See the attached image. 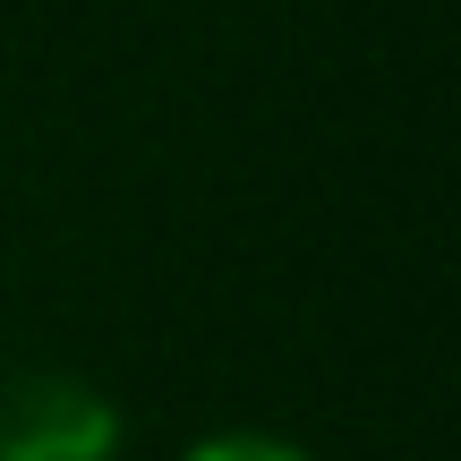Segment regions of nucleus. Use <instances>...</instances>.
<instances>
[{
    "label": "nucleus",
    "mask_w": 461,
    "mask_h": 461,
    "mask_svg": "<svg viewBox=\"0 0 461 461\" xmlns=\"http://www.w3.org/2000/svg\"><path fill=\"white\" fill-rule=\"evenodd\" d=\"M129 428L95 376L17 367L0 376V461H120Z\"/></svg>",
    "instance_id": "obj_1"
},
{
    "label": "nucleus",
    "mask_w": 461,
    "mask_h": 461,
    "mask_svg": "<svg viewBox=\"0 0 461 461\" xmlns=\"http://www.w3.org/2000/svg\"><path fill=\"white\" fill-rule=\"evenodd\" d=\"M180 461H316V453L291 445V436H265V428H222L205 445H188Z\"/></svg>",
    "instance_id": "obj_2"
}]
</instances>
